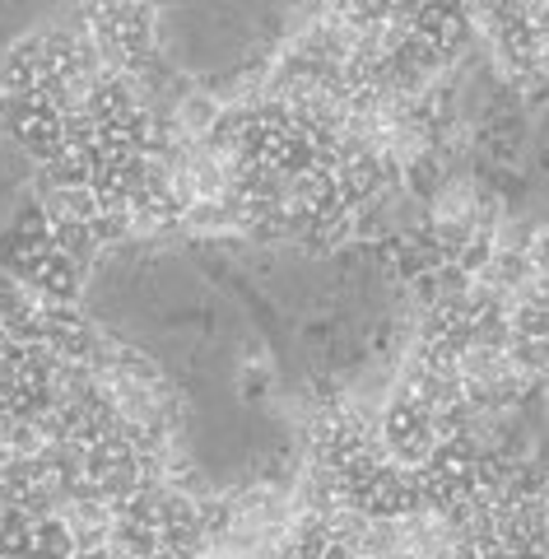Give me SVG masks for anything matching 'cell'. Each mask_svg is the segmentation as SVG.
I'll return each instance as SVG.
<instances>
[{
    "label": "cell",
    "instance_id": "cell-1",
    "mask_svg": "<svg viewBox=\"0 0 549 559\" xmlns=\"http://www.w3.org/2000/svg\"><path fill=\"white\" fill-rule=\"evenodd\" d=\"M88 312L164 373L187 462L215 489L294 471L401 345V294L373 257L228 238L131 242L98 266Z\"/></svg>",
    "mask_w": 549,
    "mask_h": 559
}]
</instances>
